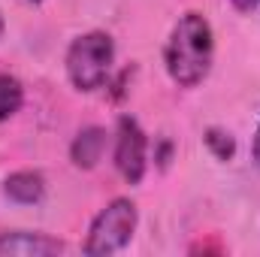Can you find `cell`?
<instances>
[{"mask_svg":"<svg viewBox=\"0 0 260 257\" xmlns=\"http://www.w3.org/2000/svg\"><path fill=\"white\" fill-rule=\"evenodd\" d=\"M215 61V34L203 12H185L164 46V64L179 88H197Z\"/></svg>","mask_w":260,"mask_h":257,"instance_id":"cell-1","label":"cell"},{"mask_svg":"<svg viewBox=\"0 0 260 257\" xmlns=\"http://www.w3.org/2000/svg\"><path fill=\"white\" fill-rule=\"evenodd\" d=\"M115 64V43L103 30H88L67 49V79L76 91H97L106 85Z\"/></svg>","mask_w":260,"mask_h":257,"instance_id":"cell-2","label":"cell"},{"mask_svg":"<svg viewBox=\"0 0 260 257\" xmlns=\"http://www.w3.org/2000/svg\"><path fill=\"white\" fill-rule=\"evenodd\" d=\"M136 224H139L136 203L130 197H115L112 203H106L94 215L82 251L85 254H115V251H121L124 245H130V239L136 233Z\"/></svg>","mask_w":260,"mask_h":257,"instance_id":"cell-3","label":"cell"},{"mask_svg":"<svg viewBox=\"0 0 260 257\" xmlns=\"http://www.w3.org/2000/svg\"><path fill=\"white\" fill-rule=\"evenodd\" d=\"M115 170L121 173V179L127 185H139L148 167V139L145 130L139 127L136 118L121 115L118 118V130H115Z\"/></svg>","mask_w":260,"mask_h":257,"instance_id":"cell-4","label":"cell"},{"mask_svg":"<svg viewBox=\"0 0 260 257\" xmlns=\"http://www.w3.org/2000/svg\"><path fill=\"white\" fill-rule=\"evenodd\" d=\"M61 251H64V242L49 233H30V230L0 233V257H49Z\"/></svg>","mask_w":260,"mask_h":257,"instance_id":"cell-5","label":"cell"},{"mask_svg":"<svg viewBox=\"0 0 260 257\" xmlns=\"http://www.w3.org/2000/svg\"><path fill=\"white\" fill-rule=\"evenodd\" d=\"M106 151V130L103 127H85L76 133L73 145H70V160L79 170H94L103 160Z\"/></svg>","mask_w":260,"mask_h":257,"instance_id":"cell-6","label":"cell"},{"mask_svg":"<svg viewBox=\"0 0 260 257\" xmlns=\"http://www.w3.org/2000/svg\"><path fill=\"white\" fill-rule=\"evenodd\" d=\"M3 194H6L12 203L37 206V203L46 197V179H43V173H37V170H18V173L6 176Z\"/></svg>","mask_w":260,"mask_h":257,"instance_id":"cell-7","label":"cell"},{"mask_svg":"<svg viewBox=\"0 0 260 257\" xmlns=\"http://www.w3.org/2000/svg\"><path fill=\"white\" fill-rule=\"evenodd\" d=\"M21 103H24V88H21V82H18L15 76H9V73H0V124L9 121V118L21 109Z\"/></svg>","mask_w":260,"mask_h":257,"instance_id":"cell-8","label":"cell"},{"mask_svg":"<svg viewBox=\"0 0 260 257\" xmlns=\"http://www.w3.org/2000/svg\"><path fill=\"white\" fill-rule=\"evenodd\" d=\"M206 145L212 148V154H215L218 160H230V157L236 154V142H233V136H230L227 130L209 127L206 130Z\"/></svg>","mask_w":260,"mask_h":257,"instance_id":"cell-9","label":"cell"},{"mask_svg":"<svg viewBox=\"0 0 260 257\" xmlns=\"http://www.w3.org/2000/svg\"><path fill=\"white\" fill-rule=\"evenodd\" d=\"M254 3H257V0H233V6L242 9V12H245V9H254Z\"/></svg>","mask_w":260,"mask_h":257,"instance_id":"cell-10","label":"cell"},{"mask_svg":"<svg viewBox=\"0 0 260 257\" xmlns=\"http://www.w3.org/2000/svg\"><path fill=\"white\" fill-rule=\"evenodd\" d=\"M254 164L260 167V124H257V133H254Z\"/></svg>","mask_w":260,"mask_h":257,"instance_id":"cell-11","label":"cell"},{"mask_svg":"<svg viewBox=\"0 0 260 257\" xmlns=\"http://www.w3.org/2000/svg\"><path fill=\"white\" fill-rule=\"evenodd\" d=\"M3 27H6V24H3V12H0V37H3Z\"/></svg>","mask_w":260,"mask_h":257,"instance_id":"cell-12","label":"cell"}]
</instances>
